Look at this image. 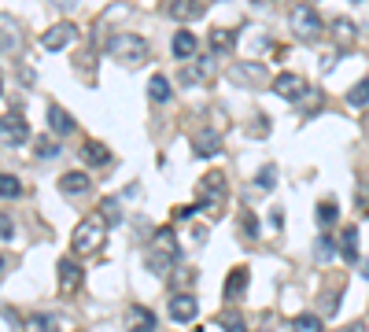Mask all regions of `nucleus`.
<instances>
[{
    "instance_id": "nucleus-2",
    "label": "nucleus",
    "mask_w": 369,
    "mask_h": 332,
    "mask_svg": "<svg viewBox=\"0 0 369 332\" xmlns=\"http://www.w3.org/2000/svg\"><path fill=\"white\" fill-rule=\"evenodd\" d=\"M107 56L115 63H122V66H141L151 56V49H148V41L141 34H115L107 41Z\"/></svg>"
},
{
    "instance_id": "nucleus-44",
    "label": "nucleus",
    "mask_w": 369,
    "mask_h": 332,
    "mask_svg": "<svg viewBox=\"0 0 369 332\" xmlns=\"http://www.w3.org/2000/svg\"><path fill=\"white\" fill-rule=\"evenodd\" d=\"M0 49H4V41H0Z\"/></svg>"
},
{
    "instance_id": "nucleus-20",
    "label": "nucleus",
    "mask_w": 369,
    "mask_h": 332,
    "mask_svg": "<svg viewBox=\"0 0 369 332\" xmlns=\"http://www.w3.org/2000/svg\"><path fill=\"white\" fill-rule=\"evenodd\" d=\"M49 129L56 133V137H67V133H74V119L59 104H49Z\"/></svg>"
},
{
    "instance_id": "nucleus-16",
    "label": "nucleus",
    "mask_w": 369,
    "mask_h": 332,
    "mask_svg": "<svg viewBox=\"0 0 369 332\" xmlns=\"http://www.w3.org/2000/svg\"><path fill=\"white\" fill-rule=\"evenodd\" d=\"M196 49H200V41H196V34H188V30H178V34H173V41H170L173 59H181V63L196 59Z\"/></svg>"
},
{
    "instance_id": "nucleus-1",
    "label": "nucleus",
    "mask_w": 369,
    "mask_h": 332,
    "mask_svg": "<svg viewBox=\"0 0 369 332\" xmlns=\"http://www.w3.org/2000/svg\"><path fill=\"white\" fill-rule=\"evenodd\" d=\"M181 262V243H178V233L173 229H156L148 240V255H144V266L148 273L156 277H166L173 266Z\"/></svg>"
},
{
    "instance_id": "nucleus-7",
    "label": "nucleus",
    "mask_w": 369,
    "mask_h": 332,
    "mask_svg": "<svg viewBox=\"0 0 369 332\" xmlns=\"http://www.w3.org/2000/svg\"><path fill=\"white\" fill-rule=\"evenodd\" d=\"M56 277H59V292L74 296L81 288V281H85V270H81V262H74V258H59L56 262Z\"/></svg>"
},
{
    "instance_id": "nucleus-8",
    "label": "nucleus",
    "mask_w": 369,
    "mask_h": 332,
    "mask_svg": "<svg viewBox=\"0 0 369 332\" xmlns=\"http://www.w3.org/2000/svg\"><path fill=\"white\" fill-rule=\"evenodd\" d=\"M229 81L233 85H244V89H258V85H266V63H236L233 71H229Z\"/></svg>"
},
{
    "instance_id": "nucleus-28",
    "label": "nucleus",
    "mask_w": 369,
    "mask_h": 332,
    "mask_svg": "<svg viewBox=\"0 0 369 332\" xmlns=\"http://www.w3.org/2000/svg\"><path fill=\"white\" fill-rule=\"evenodd\" d=\"M333 37H336L340 44H351V41L358 37V26H355L351 19H336V22H333Z\"/></svg>"
},
{
    "instance_id": "nucleus-26",
    "label": "nucleus",
    "mask_w": 369,
    "mask_h": 332,
    "mask_svg": "<svg viewBox=\"0 0 369 332\" xmlns=\"http://www.w3.org/2000/svg\"><path fill=\"white\" fill-rule=\"evenodd\" d=\"M100 218H103V226H118V221H122L118 196H107V199H103V203H100Z\"/></svg>"
},
{
    "instance_id": "nucleus-23",
    "label": "nucleus",
    "mask_w": 369,
    "mask_h": 332,
    "mask_svg": "<svg viewBox=\"0 0 369 332\" xmlns=\"http://www.w3.org/2000/svg\"><path fill=\"white\" fill-rule=\"evenodd\" d=\"M148 96L156 100V104H166V100L173 96L170 78H166V74H151V81H148Z\"/></svg>"
},
{
    "instance_id": "nucleus-30",
    "label": "nucleus",
    "mask_w": 369,
    "mask_h": 332,
    "mask_svg": "<svg viewBox=\"0 0 369 332\" xmlns=\"http://www.w3.org/2000/svg\"><path fill=\"white\" fill-rule=\"evenodd\" d=\"M0 196H4V199L23 196V181H19L15 173H0Z\"/></svg>"
},
{
    "instance_id": "nucleus-40",
    "label": "nucleus",
    "mask_w": 369,
    "mask_h": 332,
    "mask_svg": "<svg viewBox=\"0 0 369 332\" xmlns=\"http://www.w3.org/2000/svg\"><path fill=\"white\" fill-rule=\"evenodd\" d=\"M4 270H8V258H4V255H0V277H4Z\"/></svg>"
},
{
    "instance_id": "nucleus-21",
    "label": "nucleus",
    "mask_w": 369,
    "mask_h": 332,
    "mask_svg": "<svg viewBox=\"0 0 369 332\" xmlns=\"http://www.w3.org/2000/svg\"><path fill=\"white\" fill-rule=\"evenodd\" d=\"M81 163H89V166H107V163H111V151H107L100 141H89V144H81Z\"/></svg>"
},
{
    "instance_id": "nucleus-25",
    "label": "nucleus",
    "mask_w": 369,
    "mask_h": 332,
    "mask_svg": "<svg viewBox=\"0 0 369 332\" xmlns=\"http://www.w3.org/2000/svg\"><path fill=\"white\" fill-rule=\"evenodd\" d=\"M314 218H318V226H321V229L336 226V218H340V207H336V199H321V203H318V211H314Z\"/></svg>"
},
{
    "instance_id": "nucleus-29",
    "label": "nucleus",
    "mask_w": 369,
    "mask_h": 332,
    "mask_svg": "<svg viewBox=\"0 0 369 332\" xmlns=\"http://www.w3.org/2000/svg\"><path fill=\"white\" fill-rule=\"evenodd\" d=\"M292 332H325V318H318V314H299V318L292 321Z\"/></svg>"
},
{
    "instance_id": "nucleus-39",
    "label": "nucleus",
    "mask_w": 369,
    "mask_h": 332,
    "mask_svg": "<svg viewBox=\"0 0 369 332\" xmlns=\"http://www.w3.org/2000/svg\"><path fill=\"white\" fill-rule=\"evenodd\" d=\"M52 4H59V8H74L78 0H52Z\"/></svg>"
},
{
    "instance_id": "nucleus-10",
    "label": "nucleus",
    "mask_w": 369,
    "mask_h": 332,
    "mask_svg": "<svg viewBox=\"0 0 369 332\" xmlns=\"http://www.w3.org/2000/svg\"><path fill=\"white\" fill-rule=\"evenodd\" d=\"M74 37H78V26H74V22H56V26H49L45 34H41V44H45L49 52H59V49H67Z\"/></svg>"
},
{
    "instance_id": "nucleus-15",
    "label": "nucleus",
    "mask_w": 369,
    "mask_h": 332,
    "mask_svg": "<svg viewBox=\"0 0 369 332\" xmlns=\"http://www.w3.org/2000/svg\"><path fill=\"white\" fill-rule=\"evenodd\" d=\"M166 15L173 22H192L203 15V0H166Z\"/></svg>"
},
{
    "instance_id": "nucleus-19",
    "label": "nucleus",
    "mask_w": 369,
    "mask_h": 332,
    "mask_svg": "<svg viewBox=\"0 0 369 332\" xmlns=\"http://www.w3.org/2000/svg\"><path fill=\"white\" fill-rule=\"evenodd\" d=\"M192 151H196L200 159H214V155L222 151V137L214 129H203V133H196V141H192Z\"/></svg>"
},
{
    "instance_id": "nucleus-24",
    "label": "nucleus",
    "mask_w": 369,
    "mask_h": 332,
    "mask_svg": "<svg viewBox=\"0 0 369 332\" xmlns=\"http://www.w3.org/2000/svg\"><path fill=\"white\" fill-rule=\"evenodd\" d=\"M340 251H343L347 262H358V229H355V226H347V229L340 233Z\"/></svg>"
},
{
    "instance_id": "nucleus-9",
    "label": "nucleus",
    "mask_w": 369,
    "mask_h": 332,
    "mask_svg": "<svg viewBox=\"0 0 369 332\" xmlns=\"http://www.w3.org/2000/svg\"><path fill=\"white\" fill-rule=\"evenodd\" d=\"M211 74H214V66H211V59H207V56H200V59H188V63L181 66V71H178V85L196 89V85H203Z\"/></svg>"
},
{
    "instance_id": "nucleus-36",
    "label": "nucleus",
    "mask_w": 369,
    "mask_h": 332,
    "mask_svg": "<svg viewBox=\"0 0 369 332\" xmlns=\"http://www.w3.org/2000/svg\"><path fill=\"white\" fill-rule=\"evenodd\" d=\"M37 155H41V159H52V155H59V144L52 137H41L37 141Z\"/></svg>"
},
{
    "instance_id": "nucleus-35",
    "label": "nucleus",
    "mask_w": 369,
    "mask_h": 332,
    "mask_svg": "<svg viewBox=\"0 0 369 332\" xmlns=\"http://www.w3.org/2000/svg\"><path fill=\"white\" fill-rule=\"evenodd\" d=\"M340 310V292H329V296H321V314L325 318H333Z\"/></svg>"
},
{
    "instance_id": "nucleus-5",
    "label": "nucleus",
    "mask_w": 369,
    "mask_h": 332,
    "mask_svg": "<svg viewBox=\"0 0 369 332\" xmlns=\"http://www.w3.org/2000/svg\"><path fill=\"white\" fill-rule=\"evenodd\" d=\"M226 196H229L226 173H222V170H211L203 181H200V203H196V207H207V203H211L214 211H218V207L226 203Z\"/></svg>"
},
{
    "instance_id": "nucleus-22",
    "label": "nucleus",
    "mask_w": 369,
    "mask_h": 332,
    "mask_svg": "<svg viewBox=\"0 0 369 332\" xmlns=\"http://www.w3.org/2000/svg\"><path fill=\"white\" fill-rule=\"evenodd\" d=\"M23 332H59V318L56 314H30Z\"/></svg>"
},
{
    "instance_id": "nucleus-27",
    "label": "nucleus",
    "mask_w": 369,
    "mask_h": 332,
    "mask_svg": "<svg viewBox=\"0 0 369 332\" xmlns=\"http://www.w3.org/2000/svg\"><path fill=\"white\" fill-rule=\"evenodd\" d=\"M218 325H222V332H248V321H244L241 310H226V314H218Z\"/></svg>"
},
{
    "instance_id": "nucleus-34",
    "label": "nucleus",
    "mask_w": 369,
    "mask_h": 332,
    "mask_svg": "<svg viewBox=\"0 0 369 332\" xmlns=\"http://www.w3.org/2000/svg\"><path fill=\"white\" fill-rule=\"evenodd\" d=\"M255 185L270 192V188L277 185V170H273V166H266V170H258V177H255Z\"/></svg>"
},
{
    "instance_id": "nucleus-38",
    "label": "nucleus",
    "mask_w": 369,
    "mask_h": 332,
    "mask_svg": "<svg viewBox=\"0 0 369 332\" xmlns=\"http://www.w3.org/2000/svg\"><path fill=\"white\" fill-rule=\"evenodd\" d=\"M343 332H365V325H362V321H355V325H347Z\"/></svg>"
},
{
    "instance_id": "nucleus-11",
    "label": "nucleus",
    "mask_w": 369,
    "mask_h": 332,
    "mask_svg": "<svg viewBox=\"0 0 369 332\" xmlns=\"http://www.w3.org/2000/svg\"><path fill=\"white\" fill-rule=\"evenodd\" d=\"M270 89H273L280 100H303V93H307V81H303L299 74H292V71H285V74H277V78L270 81Z\"/></svg>"
},
{
    "instance_id": "nucleus-33",
    "label": "nucleus",
    "mask_w": 369,
    "mask_h": 332,
    "mask_svg": "<svg viewBox=\"0 0 369 332\" xmlns=\"http://www.w3.org/2000/svg\"><path fill=\"white\" fill-rule=\"evenodd\" d=\"M241 226H244V236H248V240H258V236H263V233H258V218H255L251 211L241 214Z\"/></svg>"
},
{
    "instance_id": "nucleus-41",
    "label": "nucleus",
    "mask_w": 369,
    "mask_h": 332,
    "mask_svg": "<svg viewBox=\"0 0 369 332\" xmlns=\"http://www.w3.org/2000/svg\"><path fill=\"white\" fill-rule=\"evenodd\" d=\"M362 273H365V277H369V262H362Z\"/></svg>"
},
{
    "instance_id": "nucleus-31",
    "label": "nucleus",
    "mask_w": 369,
    "mask_h": 332,
    "mask_svg": "<svg viewBox=\"0 0 369 332\" xmlns=\"http://www.w3.org/2000/svg\"><path fill=\"white\" fill-rule=\"evenodd\" d=\"M347 104H351V107H365V104H369V78L358 81L351 93H347Z\"/></svg>"
},
{
    "instance_id": "nucleus-14",
    "label": "nucleus",
    "mask_w": 369,
    "mask_h": 332,
    "mask_svg": "<svg viewBox=\"0 0 369 332\" xmlns=\"http://www.w3.org/2000/svg\"><path fill=\"white\" fill-rule=\"evenodd\" d=\"M170 318L173 321H196V314H200V303H196V296H188V292H178L170 299Z\"/></svg>"
},
{
    "instance_id": "nucleus-32",
    "label": "nucleus",
    "mask_w": 369,
    "mask_h": 332,
    "mask_svg": "<svg viewBox=\"0 0 369 332\" xmlns=\"http://www.w3.org/2000/svg\"><path fill=\"white\" fill-rule=\"evenodd\" d=\"M314 258L318 262H333V240L329 236H318L314 240Z\"/></svg>"
},
{
    "instance_id": "nucleus-37",
    "label": "nucleus",
    "mask_w": 369,
    "mask_h": 332,
    "mask_svg": "<svg viewBox=\"0 0 369 332\" xmlns=\"http://www.w3.org/2000/svg\"><path fill=\"white\" fill-rule=\"evenodd\" d=\"M15 236V221L8 214H0V240H11Z\"/></svg>"
},
{
    "instance_id": "nucleus-13",
    "label": "nucleus",
    "mask_w": 369,
    "mask_h": 332,
    "mask_svg": "<svg viewBox=\"0 0 369 332\" xmlns=\"http://www.w3.org/2000/svg\"><path fill=\"white\" fill-rule=\"evenodd\" d=\"M126 332H156V314L141 303L126 306Z\"/></svg>"
},
{
    "instance_id": "nucleus-42",
    "label": "nucleus",
    "mask_w": 369,
    "mask_h": 332,
    "mask_svg": "<svg viewBox=\"0 0 369 332\" xmlns=\"http://www.w3.org/2000/svg\"><path fill=\"white\" fill-rule=\"evenodd\" d=\"M351 4H362V0H351Z\"/></svg>"
},
{
    "instance_id": "nucleus-12",
    "label": "nucleus",
    "mask_w": 369,
    "mask_h": 332,
    "mask_svg": "<svg viewBox=\"0 0 369 332\" xmlns=\"http://www.w3.org/2000/svg\"><path fill=\"white\" fill-rule=\"evenodd\" d=\"M248 281H251V273H248V266H236V270H229V277H226V303H241L244 296H248Z\"/></svg>"
},
{
    "instance_id": "nucleus-43",
    "label": "nucleus",
    "mask_w": 369,
    "mask_h": 332,
    "mask_svg": "<svg viewBox=\"0 0 369 332\" xmlns=\"http://www.w3.org/2000/svg\"><path fill=\"white\" fill-rule=\"evenodd\" d=\"M0 93H4V85H0Z\"/></svg>"
},
{
    "instance_id": "nucleus-3",
    "label": "nucleus",
    "mask_w": 369,
    "mask_h": 332,
    "mask_svg": "<svg viewBox=\"0 0 369 332\" xmlns=\"http://www.w3.org/2000/svg\"><path fill=\"white\" fill-rule=\"evenodd\" d=\"M103 243H107V226H103L100 218H85V221H78V229H74V236H71L74 255H100Z\"/></svg>"
},
{
    "instance_id": "nucleus-17",
    "label": "nucleus",
    "mask_w": 369,
    "mask_h": 332,
    "mask_svg": "<svg viewBox=\"0 0 369 332\" xmlns=\"http://www.w3.org/2000/svg\"><path fill=\"white\" fill-rule=\"evenodd\" d=\"M89 188H93V177L85 173V170H71V173L59 177V192L63 196H81V192H89Z\"/></svg>"
},
{
    "instance_id": "nucleus-6",
    "label": "nucleus",
    "mask_w": 369,
    "mask_h": 332,
    "mask_svg": "<svg viewBox=\"0 0 369 332\" xmlns=\"http://www.w3.org/2000/svg\"><path fill=\"white\" fill-rule=\"evenodd\" d=\"M30 141V122L23 115H0V144H8V148H23Z\"/></svg>"
},
{
    "instance_id": "nucleus-18",
    "label": "nucleus",
    "mask_w": 369,
    "mask_h": 332,
    "mask_svg": "<svg viewBox=\"0 0 369 332\" xmlns=\"http://www.w3.org/2000/svg\"><path fill=\"white\" fill-rule=\"evenodd\" d=\"M207 44H211V52L214 56H229L236 49V30H226V26H214L207 34Z\"/></svg>"
},
{
    "instance_id": "nucleus-4",
    "label": "nucleus",
    "mask_w": 369,
    "mask_h": 332,
    "mask_svg": "<svg viewBox=\"0 0 369 332\" xmlns=\"http://www.w3.org/2000/svg\"><path fill=\"white\" fill-rule=\"evenodd\" d=\"M288 22H292V34H295L299 41H318L321 30H325V22L318 19V11H314L310 4H295L292 15H288Z\"/></svg>"
}]
</instances>
